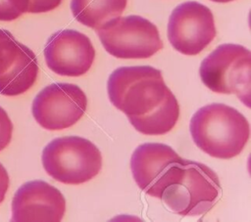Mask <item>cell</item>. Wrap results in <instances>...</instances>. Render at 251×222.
<instances>
[{
	"label": "cell",
	"mask_w": 251,
	"mask_h": 222,
	"mask_svg": "<svg viewBox=\"0 0 251 222\" xmlns=\"http://www.w3.org/2000/svg\"><path fill=\"white\" fill-rule=\"evenodd\" d=\"M127 0H72L74 18L83 25L97 29L108 22L121 17Z\"/></svg>",
	"instance_id": "13"
},
{
	"label": "cell",
	"mask_w": 251,
	"mask_h": 222,
	"mask_svg": "<svg viewBox=\"0 0 251 222\" xmlns=\"http://www.w3.org/2000/svg\"><path fill=\"white\" fill-rule=\"evenodd\" d=\"M62 0H29L28 13L39 14L54 10L61 4Z\"/></svg>",
	"instance_id": "17"
},
{
	"label": "cell",
	"mask_w": 251,
	"mask_h": 222,
	"mask_svg": "<svg viewBox=\"0 0 251 222\" xmlns=\"http://www.w3.org/2000/svg\"><path fill=\"white\" fill-rule=\"evenodd\" d=\"M45 171L67 185H79L94 178L102 167V155L88 139L78 136L60 137L42 151Z\"/></svg>",
	"instance_id": "4"
},
{
	"label": "cell",
	"mask_w": 251,
	"mask_h": 222,
	"mask_svg": "<svg viewBox=\"0 0 251 222\" xmlns=\"http://www.w3.org/2000/svg\"><path fill=\"white\" fill-rule=\"evenodd\" d=\"M107 91L110 102L127 117L152 112L173 94L161 70L149 66L115 69L108 78Z\"/></svg>",
	"instance_id": "2"
},
{
	"label": "cell",
	"mask_w": 251,
	"mask_h": 222,
	"mask_svg": "<svg viewBox=\"0 0 251 222\" xmlns=\"http://www.w3.org/2000/svg\"><path fill=\"white\" fill-rule=\"evenodd\" d=\"M220 195L218 175L201 162L183 158L176 176L160 200L176 214L196 216L211 209Z\"/></svg>",
	"instance_id": "3"
},
{
	"label": "cell",
	"mask_w": 251,
	"mask_h": 222,
	"mask_svg": "<svg viewBox=\"0 0 251 222\" xmlns=\"http://www.w3.org/2000/svg\"><path fill=\"white\" fill-rule=\"evenodd\" d=\"M87 98L75 84L53 83L44 87L32 102V114L43 128L56 131L73 126L84 114Z\"/></svg>",
	"instance_id": "7"
},
{
	"label": "cell",
	"mask_w": 251,
	"mask_h": 222,
	"mask_svg": "<svg viewBox=\"0 0 251 222\" xmlns=\"http://www.w3.org/2000/svg\"><path fill=\"white\" fill-rule=\"evenodd\" d=\"M96 33L105 50L120 59H147L163 48L157 26L140 16L118 17Z\"/></svg>",
	"instance_id": "6"
},
{
	"label": "cell",
	"mask_w": 251,
	"mask_h": 222,
	"mask_svg": "<svg viewBox=\"0 0 251 222\" xmlns=\"http://www.w3.org/2000/svg\"><path fill=\"white\" fill-rule=\"evenodd\" d=\"M29 0H0V21L11 22L28 10Z\"/></svg>",
	"instance_id": "15"
},
{
	"label": "cell",
	"mask_w": 251,
	"mask_h": 222,
	"mask_svg": "<svg viewBox=\"0 0 251 222\" xmlns=\"http://www.w3.org/2000/svg\"><path fill=\"white\" fill-rule=\"evenodd\" d=\"M9 187V176L7 170L0 162V203L4 200Z\"/></svg>",
	"instance_id": "18"
},
{
	"label": "cell",
	"mask_w": 251,
	"mask_h": 222,
	"mask_svg": "<svg viewBox=\"0 0 251 222\" xmlns=\"http://www.w3.org/2000/svg\"><path fill=\"white\" fill-rule=\"evenodd\" d=\"M66 211L63 194L42 180L28 181L15 193L12 201L14 222H59Z\"/></svg>",
	"instance_id": "12"
},
{
	"label": "cell",
	"mask_w": 251,
	"mask_h": 222,
	"mask_svg": "<svg viewBox=\"0 0 251 222\" xmlns=\"http://www.w3.org/2000/svg\"><path fill=\"white\" fill-rule=\"evenodd\" d=\"M47 67L62 76H80L91 67L95 50L90 39L75 29H62L53 33L44 47Z\"/></svg>",
	"instance_id": "10"
},
{
	"label": "cell",
	"mask_w": 251,
	"mask_h": 222,
	"mask_svg": "<svg viewBox=\"0 0 251 222\" xmlns=\"http://www.w3.org/2000/svg\"><path fill=\"white\" fill-rule=\"evenodd\" d=\"M211 1H214V2H218V3H226V2H230V1H233V0H211Z\"/></svg>",
	"instance_id": "19"
},
{
	"label": "cell",
	"mask_w": 251,
	"mask_h": 222,
	"mask_svg": "<svg viewBox=\"0 0 251 222\" xmlns=\"http://www.w3.org/2000/svg\"><path fill=\"white\" fill-rule=\"evenodd\" d=\"M13 124L7 112L0 107V152L4 150L11 142Z\"/></svg>",
	"instance_id": "16"
},
{
	"label": "cell",
	"mask_w": 251,
	"mask_h": 222,
	"mask_svg": "<svg viewBox=\"0 0 251 222\" xmlns=\"http://www.w3.org/2000/svg\"><path fill=\"white\" fill-rule=\"evenodd\" d=\"M216 26L211 10L198 2L187 1L176 6L168 22V39L183 55L201 53L215 38Z\"/></svg>",
	"instance_id": "8"
},
{
	"label": "cell",
	"mask_w": 251,
	"mask_h": 222,
	"mask_svg": "<svg viewBox=\"0 0 251 222\" xmlns=\"http://www.w3.org/2000/svg\"><path fill=\"white\" fill-rule=\"evenodd\" d=\"M189 130L195 145L217 158H231L244 149L250 135L246 117L232 107L213 103L191 117Z\"/></svg>",
	"instance_id": "1"
},
{
	"label": "cell",
	"mask_w": 251,
	"mask_h": 222,
	"mask_svg": "<svg viewBox=\"0 0 251 222\" xmlns=\"http://www.w3.org/2000/svg\"><path fill=\"white\" fill-rule=\"evenodd\" d=\"M251 53L242 45L222 44L201 63L199 74L206 87L216 93L235 94L249 107Z\"/></svg>",
	"instance_id": "5"
},
{
	"label": "cell",
	"mask_w": 251,
	"mask_h": 222,
	"mask_svg": "<svg viewBox=\"0 0 251 222\" xmlns=\"http://www.w3.org/2000/svg\"><path fill=\"white\" fill-rule=\"evenodd\" d=\"M37 74L35 54L10 31L0 28V94L17 96L26 92Z\"/></svg>",
	"instance_id": "11"
},
{
	"label": "cell",
	"mask_w": 251,
	"mask_h": 222,
	"mask_svg": "<svg viewBox=\"0 0 251 222\" xmlns=\"http://www.w3.org/2000/svg\"><path fill=\"white\" fill-rule=\"evenodd\" d=\"M179 116V105L172 94L152 112L141 116H128L130 124L145 135H163L171 131Z\"/></svg>",
	"instance_id": "14"
},
{
	"label": "cell",
	"mask_w": 251,
	"mask_h": 222,
	"mask_svg": "<svg viewBox=\"0 0 251 222\" xmlns=\"http://www.w3.org/2000/svg\"><path fill=\"white\" fill-rule=\"evenodd\" d=\"M182 160L168 145L144 143L132 153L130 168L137 186L145 194L160 199L176 176Z\"/></svg>",
	"instance_id": "9"
}]
</instances>
